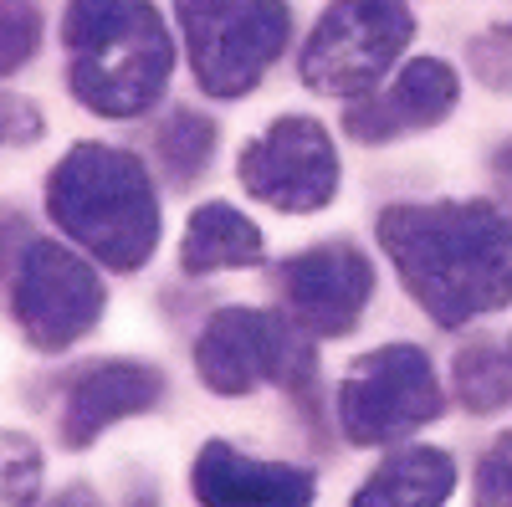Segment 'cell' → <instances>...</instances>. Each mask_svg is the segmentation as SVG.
<instances>
[{
    "mask_svg": "<svg viewBox=\"0 0 512 507\" xmlns=\"http://www.w3.org/2000/svg\"><path fill=\"white\" fill-rule=\"evenodd\" d=\"M379 241L410 298L446 328L512 303V216L497 205H395L379 216Z\"/></svg>",
    "mask_w": 512,
    "mask_h": 507,
    "instance_id": "cell-1",
    "label": "cell"
},
{
    "mask_svg": "<svg viewBox=\"0 0 512 507\" xmlns=\"http://www.w3.org/2000/svg\"><path fill=\"white\" fill-rule=\"evenodd\" d=\"M57 226L113 272H134L149 262L159 241V200L134 154L82 144L72 149L47 190Z\"/></svg>",
    "mask_w": 512,
    "mask_h": 507,
    "instance_id": "cell-2",
    "label": "cell"
},
{
    "mask_svg": "<svg viewBox=\"0 0 512 507\" xmlns=\"http://www.w3.org/2000/svg\"><path fill=\"white\" fill-rule=\"evenodd\" d=\"M67 47L77 93L98 113H139L164 88L169 41L144 0H77Z\"/></svg>",
    "mask_w": 512,
    "mask_h": 507,
    "instance_id": "cell-3",
    "label": "cell"
},
{
    "mask_svg": "<svg viewBox=\"0 0 512 507\" xmlns=\"http://www.w3.org/2000/svg\"><path fill=\"white\" fill-rule=\"evenodd\" d=\"M441 379L415 344H384L349 364L338 390V420L354 446H390L441 415Z\"/></svg>",
    "mask_w": 512,
    "mask_h": 507,
    "instance_id": "cell-4",
    "label": "cell"
},
{
    "mask_svg": "<svg viewBox=\"0 0 512 507\" xmlns=\"http://www.w3.org/2000/svg\"><path fill=\"white\" fill-rule=\"evenodd\" d=\"M313 344L292 318L262 308H221L195 338V369L216 395H251L262 385H303L313 374Z\"/></svg>",
    "mask_w": 512,
    "mask_h": 507,
    "instance_id": "cell-5",
    "label": "cell"
},
{
    "mask_svg": "<svg viewBox=\"0 0 512 507\" xmlns=\"http://www.w3.org/2000/svg\"><path fill=\"white\" fill-rule=\"evenodd\" d=\"M195 77L216 98H246L287 41L282 0H180Z\"/></svg>",
    "mask_w": 512,
    "mask_h": 507,
    "instance_id": "cell-6",
    "label": "cell"
},
{
    "mask_svg": "<svg viewBox=\"0 0 512 507\" xmlns=\"http://www.w3.org/2000/svg\"><path fill=\"white\" fill-rule=\"evenodd\" d=\"M405 0H333L313 26L303 77L323 93H369L410 41Z\"/></svg>",
    "mask_w": 512,
    "mask_h": 507,
    "instance_id": "cell-7",
    "label": "cell"
},
{
    "mask_svg": "<svg viewBox=\"0 0 512 507\" xmlns=\"http://www.w3.org/2000/svg\"><path fill=\"white\" fill-rule=\"evenodd\" d=\"M11 308L16 323L36 349H67L82 338L103 313V282L98 272L72 257L57 241H26L16 251V277H11Z\"/></svg>",
    "mask_w": 512,
    "mask_h": 507,
    "instance_id": "cell-8",
    "label": "cell"
},
{
    "mask_svg": "<svg viewBox=\"0 0 512 507\" xmlns=\"http://www.w3.org/2000/svg\"><path fill=\"white\" fill-rule=\"evenodd\" d=\"M241 185L277 210H318L338 190V154L313 118H277L272 129L246 144L241 154Z\"/></svg>",
    "mask_w": 512,
    "mask_h": 507,
    "instance_id": "cell-9",
    "label": "cell"
},
{
    "mask_svg": "<svg viewBox=\"0 0 512 507\" xmlns=\"http://www.w3.org/2000/svg\"><path fill=\"white\" fill-rule=\"evenodd\" d=\"M277 292L287 298V313L297 328H308L313 338H344L374 292V267L359 246L328 241L282 262Z\"/></svg>",
    "mask_w": 512,
    "mask_h": 507,
    "instance_id": "cell-10",
    "label": "cell"
},
{
    "mask_svg": "<svg viewBox=\"0 0 512 507\" xmlns=\"http://www.w3.org/2000/svg\"><path fill=\"white\" fill-rule=\"evenodd\" d=\"M190 492L200 507H313V472L210 441L190 467Z\"/></svg>",
    "mask_w": 512,
    "mask_h": 507,
    "instance_id": "cell-11",
    "label": "cell"
},
{
    "mask_svg": "<svg viewBox=\"0 0 512 507\" xmlns=\"http://www.w3.org/2000/svg\"><path fill=\"white\" fill-rule=\"evenodd\" d=\"M164 395V374L134 359H103L82 369L67 390V415H62V441L67 446H93L108 426L128 415L154 410Z\"/></svg>",
    "mask_w": 512,
    "mask_h": 507,
    "instance_id": "cell-12",
    "label": "cell"
},
{
    "mask_svg": "<svg viewBox=\"0 0 512 507\" xmlns=\"http://www.w3.org/2000/svg\"><path fill=\"white\" fill-rule=\"evenodd\" d=\"M451 108H456V72L436 57H415L379 98H364L359 108H349V129L354 139L379 144L410 129H431Z\"/></svg>",
    "mask_w": 512,
    "mask_h": 507,
    "instance_id": "cell-13",
    "label": "cell"
},
{
    "mask_svg": "<svg viewBox=\"0 0 512 507\" xmlns=\"http://www.w3.org/2000/svg\"><path fill=\"white\" fill-rule=\"evenodd\" d=\"M456 487V461L431 446L384 456L374 477L354 492V507H441Z\"/></svg>",
    "mask_w": 512,
    "mask_h": 507,
    "instance_id": "cell-14",
    "label": "cell"
},
{
    "mask_svg": "<svg viewBox=\"0 0 512 507\" xmlns=\"http://www.w3.org/2000/svg\"><path fill=\"white\" fill-rule=\"evenodd\" d=\"M262 262V231L231 205H200L185 226V272H221Z\"/></svg>",
    "mask_w": 512,
    "mask_h": 507,
    "instance_id": "cell-15",
    "label": "cell"
},
{
    "mask_svg": "<svg viewBox=\"0 0 512 507\" xmlns=\"http://www.w3.org/2000/svg\"><path fill=\"white\" fill-rule=\"evenodd\" d=\"M451 379H456V400L472 415L507 410L512 405V349H497V344L461 349L451 364Z\"/></svg>",
    "mask_w": 512,
    "mask_h": 507,
    "instance_id": "cell-16",
    "label": "cell"
},
{
    "mask_svg": "<svg viewBox=\"0 0 512 507\" xmlns=\"http://www.w3.org/2000/svg\"><path fill=\"white\" fill-rule=\"evenodd\" d=\"M41 492V446L21 431H0V507H31Z\"/></svg>",
    "mask_w": 512,
    "mask_h": 507,
    "instance_id": "cell-17",
    "label": "cell"
},
{
    "mask_svg": "<svg viewBox=\"0 0 512 507\" xmlns=\"http://www.w3.org/2000/svg\"><path fill=\"white\" fill-rule=\"evenodd\" d=\"M36 52V6L31 0H0V72L21 67Z\"/></svg>",
    "mask_w": 512,
    "mask_h": 507,
    "instance_id": "cell-18",
    "label": "cell"
},
{
    "mask_svg": "<svg viewBox=\"0 0 512 507\" xmlns=\"http://www.w3.org/2000/svg\"><path fill=\"white\" fill-rule=\"evenodd\" d=\"M477 507H512V431H502L477 467Z\"/></svg>",
    "mask_w": 512,
    "mask_h": 507,
    "instance_id": "cell-19",
    "label": "cell"
},
{
    "mask_svg": "<svg viewBox=\"0 0 512 507\" xmlns=\"http://www.w3.org/2000/svg\"><path fill=\"white\" fill-rule=\"evenodd\" d=\"M472 67L487 88L512 93V26H497V31L472 41Z\"/></svg>",
    "mask_w": 512,
    "mask_h": 507,
    "instance_id": "cell-20",
    "label": "cell"
},
{
    "mask_svg": "<svg viewBox=\"0 0 512 507\" xmlns=\"http://www.w3.org/2000/svg\"><path fill=\"white\" fill-rule=\"evenodd\" d=\"M175 144H180V154L169 159V164H175V175L185 180V175H195V169L205 164V154H210V123L195 118V113H180L175 123H169V134H164V149H175Z\"/></svg>",
    "mask_w": 512,
    "mask_h": 507,
    "instance_id": "cell-21",
    "label": "cell"
},
{
    "mask_svg": "<svg viewBox=\"0 0 512 507\" xmlns=\"http://www.w3.org/2000/svg\"><path fill=\"white\" fill-rule=\"evenodd\" d=\"M36 134H41L36 108H26L21 98H0V139H6V144H26Z\"/></svg>",
    "mask_w": 512,
    "mask_h": 507,
    "instance_id": "cell-22",
    "label": "cell"
},
{
    "mask_svg": "<svg viewBox=\"0 0 512 507\" xmlns=\"http://www.w3.org/2000/svg\"><path fill=\"white\" fill-rule=\"evenodd\" d=\"M497 175L512 185V149H502V159H497Z\"/></svg>",
    "mask_w": 512,
    "mask_h": 507,
    "instance_id": "cell-23",
    "label": "cell"
},
{
    "mask_svg": "<svg viewBox=\"0 0 512 507\" xmlns=\"http://www.w3.org/2000/svg\"><path fill=\"white\" fill-rule=\"evenodd\" d=\"M67 507H82V502H67Z\"/></svg>",
    "mask_w": 512,
    "mask_h": 507,
    "instance_id": "cell-24",
    "label": "cell"
}]
</instances>
